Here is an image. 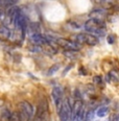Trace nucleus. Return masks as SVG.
I'll return each instance as SVG.
<instances>
[{
    "label": "nucleus",
    "instance_id": "nucleus-1",
    "mask_svg": "<svg viewBox=\"0 0 119 121\" xmlns=\"http://www.w3.org/2000/svg\"><path fill=\"white\" fill-rule=\"evenodd\" d=\"M85 29L88 33H91L95 37H103L106 33V24L103 21L90 18L85 24Z\"/></svg>",
    "mask_w": 119,
    "mask_h": 121
},
{
    "label": "nucleus",
    "instance_id": "nucleus-2",
    "mask_svg": "<svg viewBox=\"0 0 119 121\" xmlns=\"http://www.w3.org/2000/svg\"><path fill=\"white\" fill-rule=\"evenodd\" d=\"M33 115V108L28 101H21L19 103V111L17 113L18 121H29Z\"/></svg>",
    "mask_w": 119,
    "mask_h": 121
},
{
    "label": "nucleus",
    "instance_id": "nucleus-3",
    "mask_svg": "<svg viewBox=\"0 0 119 121\" xmlns=\"http://www.w3.org/2000/svg\"><path fill=\"white\" fill-rule=\"evenodd\" d=\"M74 42L78 43V44H87V45H90V46H95V45L98 44L99 40L97 37L91 35V33L84 32V33L75 35L74 36Z\"/></svg>",
    "mask_w": 119,
    "mask_h": 121
},
{
    "label": "nucleus",
    "instance_id": "nucleus-4",
    "mask_svg": "<svg viewBox=\"0 0 119 121\" xmlns=\"http://www.w3.org/2000/svg\"><path fill=\"white\" fill-rule=\"evenodd\" d=\"M57 44L61 46L62 48H64L65 50H74V51H77V50L81 49V44L74 42V41L71 40H67V39H57Z\"/></svg>",
    "mask_w": 119,
    "mask_h": 121
},
{
    "label": "nucleus",
    "instance_id": "nucleus-5",
    "mask_svg": "<svg viewBox=\"0 0 119 121\" xmlns=\"http://www.w3.org/2000/svg\"><path fill=\"white\" fill-rule=\"evenodd\" d=\"M85 111H84V106H82V102L81 99H76L73 105V108L71 110L72 114V119L74 121H79L82 119V115H84Z\"/></svg>",
    "mask_w": 119,
    "mask_h": 121
},
{
    "label": "nucleus",
    "instance_id": "nucleus-6",
    "mask_svg": "<svg viewBox=\"0 0 119 121\" xmlns=\"http://www.w3.org/2000/svg\"><path fill=\"white\" fill-rule=\"evenodd\" d=\"M52 98L54 101V105L57 106V112L60 111L61 105H62V90L60 87H54L52 90Z\"/></svg>",
    "mask_w": 119,
    "mask_h": 121
},
{
    "label": "nucleus",
    "instance_id": "nucleus-7",
    "mask_svg": "<svg viewBox=\"0 0 119 121\" xmlns=\"http://www.w3.org/2000/svg\"><path fill=\"white\" fill-rule=\"evenodd\" d=\"M30 40H31V42H33V44H35V45L44 46L46 44H48L45 36H42L41 33H33L30 37Z\"/></svg>",
    "mask_w": 119,
    "mask_h": 121
},
{
    "label": "nucleus",
    "instance_id": "nucleus-8",
    "mask_svg": "<svg viewBox=\"0 0 119 121\" xmlns=\"http://www.w3.org/2000/svg\"><path fill=\"white\" fill-rule=\"evenodd\" d=\"M107 17L106 9H93L90 13V18L91 19H97V20L103 21V19Z\"/></svg>",
    "mask_w": 119,
    "mask_h": 121
},
{
    "label": "nucleus",
    "instance_id": "nucleus-9",
    "mask_svg": "<svg viewBox=\"0 0 119 121\" xmlns=\"http://www.w3.org/2000/svg\"><path fill=\"white\" fill-rule=\"evenodd\" d=\"M12 37V30L8 26L0 25V40H8Z\"/></svg>",
    "mask_w": 119,
    "mask_h": 121
},
{
    "label": "nucleus",
    "instance_id": "nucleus-10",
    "mask_svg": "<svg viewBox=\"0 0 119 121\" xmlns=\"http://www.w3.org/2000/svg\"><path fill=\"white\" fill-rule=\"evenodd\" d=\"M109 109L107 106H100V108L97 110V116L98 117H104V116L108 114Z\"/></svg>",
    "mask_w": 119,
    "mask_h": 121
},
{
    "label": "nucleus",
    "instance_id": "nucleus-11",
    "mask_svg": "<svg viewBox=\"0 0 119 121\" xmlns=\"http://www.w3.org/2000/svg\"><path fill=\"white\" fill-rule=\"evenodd\" d=\"M60 64H55V65H53V66H51L49 68V70H48V72H47V75H49V76H51L53 75V74L55 73V72H57L59 71V69H60Z\"/></svg>",
    "mask_w": 119,
    "mask_h": 121
},
{
    "label": "nucleus",
    "instance_id": "nucleus-12",
    "mask_svg": "<svg viewBox=\"0 0 119 121\" xmlns=\"http://www.w3.org/2000/svg\"><path fill=\"white\" fill-rule=\"evenodd\" d=\"M30 28L33 31V33H40V29H39V24L38 23H31Z\"/></svg>",
    "mask_w": 119,
    "mask_h": 121
},
{
    "label": "nucleus",
    "instance_id": "nucleus-13",
    "mask_svg": "<svg viewBox=\"0 0 119 121\" xmlns=\"http://www.w3.org/2000/svg\"><path fill=\"white\" fill-rule=\"evenodd\" d=\"M68 23H69L70 25L72 26V28H74V29H79V28H81V24L79 23L73 22V21H68Z\"/></svg>",
    "mask_w": 119,
    "mask_h": 121
},
{
    "label": "nucleus",
    "instance_id": "nucleus-14",
    "mask_svg": "<svg viewBox=\"0 0 119 121\" xmlns=\"http://www.w3.org/2000/svg\"><path fill=\"white\" fill-rule=\"evenodd\" d=\"M93 81L97 85H103V78H101L100 76H95L93 78Z\"/></svg>",
    "mask_w": 119,
    "mask_h": 121
},
{
    "label": "nucleus",
    "instance_id": "nucleus-15",
    "mask_svg": "<svg viewBox=\"0 0 119 121\" xmlns=\"http://www.w3.org/2000/svg\"><path fill=\"white\" fill-rule=\"evenodd\" d=\"M107 41H108L109 44H114V43H115V37H114L113 35L108 36V38H107Z\"/></svg>",
    "mask_w": 119,
    "mask_h": 121
},
{
    "label": "nucleus",
    "instance_id": "nucleus-16",
    "mask_svg": "<svg viewBox=\"0 0 119 121\" xmlns=\"http://www.w3.org/2000/svg\"><path fill=\"white\" fill-rule=\"evenodd\" d=\"M112 121H117V115H113V116H112Z\"/></svg>",
    "mask_w": 119,
    "mask_h": 121
},
{
    "label": "nucleus",
    "instance_id": "nucleus-17",
    "mask_svg": "<svg viewBox=\"0 0 119 121\" xmlns=\"http://www.w3.org/2000/svg\"><path fill=\"white\" fill-rule=\"evenodd\" d=\"M2 1H3V0H0V5H1V4H2Z\"/></svg>",
    "mask_w": 119,
    "mask_h": 121
}]
</instances>
